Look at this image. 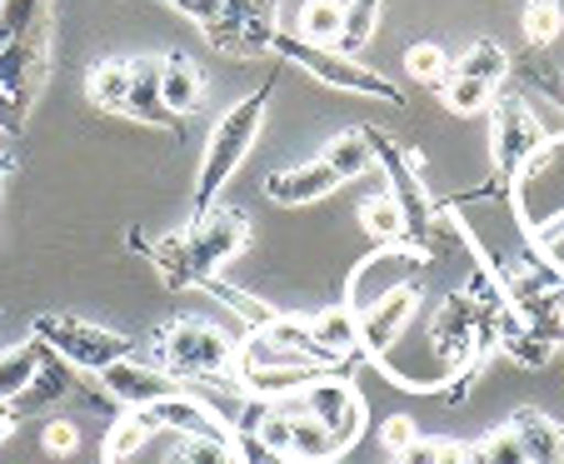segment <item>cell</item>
I'll return each mask as SVG.
<instances>
[{"mask_svg":"<svg viewBox=\"0 0 564 464\" xmlns=\"http://www.w3.org/2000/svg\"><path fill=\"white\" fill-rule=\"evenodd\" d=\"M246 245H250V220H246V211H235V205H215L200 220H191V230L165 235V240H155V245H150L145 235H130V250L150 255V265H155V274L165 280V290H200L205 280H215Z\"/></svg>","mask_w":564,"mask_h":464,"instance_id":"obj_1","label":"cell"},{"mask_svg":"<svg viewBox=\"0 0 564 464\" xmlns=\"http://www.w3.org/2000/svg\"><path fill=\"white\" fill-rule=\"evenodd\" d=\"M270 96H275V75H265V80H260L246 100H235V106L225 110L220 120H215L210 140H205L200 185H195L191 220H200L205 211H215V201H220V191H225V180H230L235 170L246 165L250 145H256L260 126H265V106H270Z\"/></svg>","mask_w":564,"mask_h":464,"instance_id":"obj_2","label":"cell"},{"mask_svg":"<svg viewBox=\"0 0 564 464\" xmlns=\"http://www.w3.org/2000/svg\"><path fill=\"white\" fill-rule=\"evenodd\" d=\"M155 359L165 375L175 380H195V385H215L220 395L230 390H246L240 375H235V339L225 330L205 325V320H171V325H160L155 335Z\"/></svg>","mask_w":564,"mask_h":464,"instance_id":"obj_3","label":"cell"},{"mask_svg":"<svg viewBox=\"0 0 564 464\" xmlns=\"http://www.w3.org/2000/svg\"><path fill=\"white\" fill-rule=\"evenodd\" d=\"M365 130H370V145H375V165L384 170V185H390L394 205L405 215V245H415V250L430 255L440 240V225H445V205L425 191V180H420V155L410 145H400L394 136H384V130H375V126H365Z\"/></svg>","mask_w":564,"mask_h":464,"instance_id":"obj_4","label":"cell"},{"mask_svg":"<svg viewBox=\"0 0 564 464\" xmlns=\"http://www.w3.org/2000/svg\"><path fill=\"white\" fill-rule=\"evenodd\" d=\"M270 51H275L285 65H300L305 75L335 85V90H350V96H365V100H384V106H400V100H405V90H400L390 75L375 71V65H365L360 55L325 51V45H310V41H300V35H290V31H275Z\"/></svg>","mask_w":564,"mask_h":464,"instance_id":"obj_5","label":"cell"},{"mask_svg":"<svg viewBox=\"0 0 564 464\" xmlns=\"http://www.w3.org/2000/svg\"><path fill=\"white\" fill-rule=\"evenodd\" d=\"M31 335L41 339L45 349H55L65 365H75L80 375H100V369L135 355V345H130L120 330L90 325V320H80V315H35Z\"/></svg>","mask_w":564,"mask_h":464,"instance_id":"obj_6","label":"cell"},{"mask_svg":"<svg viewBox=\"0 0 564 464\" xmlns=\"http://www.w3.org/2000/svg\"><path fill=\"white\" fill-rule=\"evenodd\" d=\"M544 126L534 120V110L524 106V96H495L490 106V160H495V191L510 195V185L520 180V170L534 160V150L544 145Z\"/></svg>","mask_w":564,"mask_h":464,"instance_id":"obj_7","label":"cell"},{"mask_svg":"<svg viewBox=\"0 0 564 464\" xmlns=\"http://www.w3.org/2000/svg\"><path fill=\"white\" fill-rule=\"evenodd\" d=\"M425 260H430V255L415 250V245H380L370 260L355 265L350 285H345V305H350L355 315H365V310H375L384 295H394V290L420 285Z\"/></svg>","mask_w":564,"mask_h":464,"instance_id":"obj_8","label":"cell"},{"mask_svg":"<svg viewBox=\"0 0 564 464\" xmlns=\"http://www.w3.org/2000/svg\"><path fill=\"white\" fill-rule=\"evenodd\" d=\"M300 404H305V414H315V420L335 434L340 450H350L365 434V395L355 390L345 375H319V380H310L305 390H300Z\"/></svg>","mask_w":564,"mask_h":464,"instance_id":"obj_9","label":"cell"},{"mask_svg":"<svg viewBox=\"0 0 564 464\" xmlns=\"http://www.w3.org/2000/svg\"><path fill=\"white\" fill-rule=\"evenodd\" d=\"M554 185H564V136L544 140V145L534 150L530 165L520 170V180L510 185V201H514V211H520V220L530 225V230H540V225L550 220Z\"/></svg>","mask_w":564,"mask_h":464,"instance_id":"obj_10","label":"cell"},{"mask_svg":"<svg viewBox=\"0 0 564 464\" xmlns=\"http://www.w3.org/2000/svg\"><path fill=\"white\" fill-rule=\"evenodd\" d=\"M100 390L116 404H126V410H150V404L171 400V395H185V385L175 380V375H165V369L140 365V359L130 355V359H120V365L100 369Z\"/></svg>","mask_w":564,"mask_h":464,"instance_id":"obj_11","label":"cell"},{"mask_svg":"<svg viewBox=\"0 0 564 464\" xmlns=\"http://www.w3.org/2000/svg\"><path fill=\"white\" fill-rule=\"evenodd\" d=\"M415 305H420V285H405V290H394V295H384L375 310H365L360 315V355L375 359V365H384L390 349L400 345V335H405V325L415 320Z\"/></svg>","mask_w":564,"mask_h":464,"instance_id":"obj_12","label":"cell"},{"mask_svg":"<svg viewBox=\"0 0 564 464\" xmlns=\"http://www.w3.org/2000/svg\"><path fill=\"white\" fill-rule=\"evenodd\" d=\"M150 420H155V430H165V434H195V440H225V444L240 440V434L230 430V420H225L205 395H191V390L150 404Z\"/></svg>","mask_w":564,"mask_h":464,"instance_id":"obj_13","label":"cell"},{"mask_svg":"<svg viewBox=\"0 0 564 464\" xmlns=\"http://www.w3.org/2000/svg\"><path fill=\"white\" fill-rule=\"evenodd\" d=\"M345 180L335 175L325 160H305V165H285V170H270L265 175V195L275 205H315L325 195H335Z\"/></svg>","mask_w":564,"mask_h":464,"instance_id":"obj_14","label":"cell"},{"mask_svg":"<svg viewBox=\"0 0 564 464\" xmlns=\"http://www.w3.org/2000/svg\"><path fill=\"white\" fill-rule=\"evenodd\" d=\"M126 116L155 130H181V116L160 96V61H130V100Z\"/></svg>","mask_w":564,"mask_h":464,"instance_id":"obj_15","label":"cell"},{"mask_svg":"<svg viewBox=\"0 0 564 464\" xmlns=\"http://www.w3.org/2000/svg\"><path fill=\"white\" fill-rule=\"evenodd\" d=\"M285 414H290V450H285L290 464H335L345 454L340 444H335V434L325 430L315 414H305L300 395H290L285 400Z\"/></svg>","mask_w":564,"mask_h":464,"instance_id":"obj_16","label":"cell"},{"mask_svg":"<svg viewBox=\"0 0 564 464\" xmlns=\"http://www.w3.org/2000/svg\"><path fill=\"white\" fill-rule=\"evenodd\" d=\"M310 325V335L319 339V345L330 349L340 365H360V315H355L350 305H325L319 315H310L305 320Z\"/></svg>","mask_w":564,"mask_h":464,"instance_id":"obj_17","label":"cell"},{"mask_svg":"<svg viewBox=\"0 0 564 464\" xmlns=\"http://www.w3.org/2000/svg\"><path fill=\"white\" fill-rule=\"evenodd\" d=\"M510 430L530 464H564V424H554L544 410H514Z\"/></svg>","mask_w":564,"mask_h":464,"instance_id":"obj_18","label":"cell"},{"mask_svg":"<svg viewBox=\"0 0 564 464\" xmlns=\"http://www.w3.org/2000/svg\"><path fill=\"white\" fill-rule=\"evenodd\" d=\"M181 15H191L195 25H220V21H270L275 25L280 0H165Z\"/></svg>","mask_w":564,"mask_h":464,"instance_id":"obj_19","label":"cell"},{"mask_svg":"<svg viewBox=\"0 0 564 464\" xmlns=\"http://www.w3.org/2000/svg\"><path fill=\"white\" fill-rule=\"evenodd\" d=\"M70 390H75V365H65L55 349H45L41 369H35V385L11 404V410H15V414H35V410H45V404L70 400Z\"/></svg>","mask_w":564,"mask_h":464,"instance_id":"obj_20","label":"cell"},{"mask_svg":"<svg viewBox=\"0 0 564 464\" xmlns=\"http://www.w3.org/2000/svg\"><path fill=\"white\" fill-rule=\"evenodd\" d=\"M160 96L175 116H195L205 100V75L191 65V55H165L160 61Z\"/></svg>","mask_w":564,"mask_h":464,"instance_id":"obj_21","label":"cell"},{"mask_svg":"<svg viewBox=\"0 0 564 464\" xmlns=\"http://www.w3.org/2000/svg\"><path fill=\"white\" fill-rule=\"evenodd\" d=\"M41 359H45V345L35 335L21 339V345H6V349H0V404H15L25 390H31Z\"/></svg>","mask_w":564,"mask_h":464,"instance_id":"obj_22","label":"cell"},{"mask_svg":"<svg viewBox=\"0 0 564 464\" xmlns=\"http://www.w3.org/2000/svg\"><path fill=\"white\" fill-rule=\"evenodd\" d=\"M325 165L335 170L340 180H355V175H370L375 170V145H370V130L365 126H350V130H340V136H330L325 140Z\"/></svg>","mask_w":564,"mask_h":464,"instance_id":"obj_23","label":"cell"},{"mask_svg":"<svg viewBox=\"0 0 564 464\" xmlns=\"http://www.w3.org/2000/svg\"><path fill=\"white\" fill-rule=\"evenodd\" d=\"M340 31H345V0H305L295 15V31L300 41L310 45H325V51H335L340 45Z\"/></svg>","mask_w":564,"mask_h":464,"instance_id":"obj_24","label":"cell"},{"mask_svg":"<svg viewBox=\"0 0 564 464\" xmlns=\"http://www.w3.org/2000/svg\"><path fill=\"white\" fill-rule=\"evenodd\" d=\"M155 434L160 430H155V420H150V410H126L116 424H110V434H106V464L135 460V454L145 450Z\"/></svg>","mask_w":564,"mask_h":464,"instance_id":"obj_25","label":"cell"},{"mask_svg":"<svg viewBox=\"0 0 564 464\" xmlns=\"http://www.w3.org/2000/svg\"><path fill=\"white\" fill-rule=\"evenodd\" d=\"M449 75H459V80H479V85H495L500 90V80L510 75V55H505V45L495 41H475L459 61H449Z\"/></svg>","mask_w":564,"mask_h":464,"instance_id":"obj_26","label":"cell"},{"mask_svg":"<svg viewBox=\"0 0 564 464\" xmlns=\"http://www.w3.org/2000/svg\"><path fill=\"white\" fill-rule=\"evenodd\" d=\"M86 96L90 106L110 110V116H126V100H130V61H106L90 71L86 80Z\"/></svg>","mask_w":564,"mask_h":464,"instance_id":"obj_27","label":"cell"},{"mask_svg":"<svg viewBox=\"0 0 564 464\" xmlns=\"http://www.w3.org/2000/svg\"><path fill=\"white\" fill-rule=\"evenodd\" d=\"M360 225L375 245H405V215H400V205H394L390 191L370 195V201L360 205Z\"/></svg>","mask_w":564,"mask_h":464,"instance_id":"obj_28","label":"cell"},{"mask_svg":"<svg viewBox=\"0 0 564 464\" xmlns=\"http://www.w3.org/2000/svg\"><path fill=\"white\" fill-rule=\"evenodd\" d=\"M500 349L514 359V365H524V369H544V365L554 359V345L540 335V330L524 325V320H514V325L505 330V335H500Z\"/></svg>","mask_w":564,"mask_h":464,"instance_id":"obj_29","label":"cell"},{"mask_svg":"<svg viewBox=\"0 0 564 464\" xmlns=\"http://www.w3.org/2000/svg\"><path fill=\"white\" fill-rule=\"evenodd\" d=\"M380 6L384 0H345V31H340V45H335V51L360 55L365 41L375 35V25H380Z\"/></svg>","mask_w":564,"mask_h":464,"instance_id":"obj_30","label":"cell"},{"mask_svg":"<svg viewBox=\"0 0 564 464\" xmlns=\"http://www.w3.org/2000/svg\"><path fill=\"white\" fill-rule=\"evenodd\" d=\"M165 464H235V444H225V440H195V434H175Z\"/></svg>","mask_w":564,"mask_h":464,"instance_id":"obj_31","label":"cell"},{"mask_svg":"<svg viewBox=\"0 0 564 464\" xmlns=\"http://www.w3.org/2000/svg\"><path fill=\"white\" fill-rule=\"evenodd\" d=\"M405 71L415 75L420 85H435V90H445V80H449V55H445V45H435V41L410 45V51H405Z\"/></svg>","mask_w":564,"mask_h":464,"instance_id":"obj_32","label":"cell"},{"mask_svg":"<svg viewBox=\"0 0 564 464\" xmlns=\"http://www.w3.org/2000/svg\"><path fill=\"white\" fill-rule=\"evenodd\" d=\"M560 31H564L560 0H524V41H530V45H550Z\"/></svg>","mask_w":564,"mask_h":464,"instance_id":"obj_33","label":"cell"},{"mask_svg":"<svg viewBox=\"0 0 564 464\" xmlns=\"http://www.w3.org/2000/svg\"><path fill=\"white\" fill-rule=\"evenodd\" d=\"M445 106L455 110V116H479V110L495 106V85H479V80H459V75H449V80H445Z\"/></svg>","mask_w":564,"mask_h":464,"instance_id":"obj_34","label":"cell"},{"mask_svg":"<svg viewBox=\"0 0 564 464\" xmlns=\"http://www.w3.org/2000/svg\"><path fill=\"white\" fill-rule=\"evenodd\" d=\"M479 450H485V464H530V454L520 450V440H514L510 424H500V430L485 434V440H479Z\"/></svg>","mask_w":564,"mask_h":464,"instance_id":"obj_35","label":"cell"},{"mask_svg":"<svg viewBox=\"0 0 564 464\" xmlns=\"http://www.w3.org/2000/svg\"><path fill=\"white\" fill-rule=\"evenodd\" d=\"M530 245L554 265V270H564V215H554V220H544L540 230H530Z\"/></svg>","mask_w":564,"mask_h":464,"instance_id":"obj_36","label":"cell"},{"mask_svg":"<svg viewBox=\"0 0 564 464\" xmlns=\"http://www.w3.org/2000/svg\"><path fill=\"white\" fill-rule=\"evenodd\" d=\"M380 440H384V450H390V460H400L410 444H420V430L410 414H390V420L380 424Z\"/></svg>","mask_w":564,"mask_h":464,"instance_id":"obj_37","label":"cell"},{"mask_svg":"<svg viewBox=\"0 0 564 464\" xmlns=\"http://www.w3.org/2000/svg\"><path fill=\"white\" fill-rule=\"evenodd\" d=\"M41 444H45V454H75L80 450V424L75 420H45V430H41Z\"/></svg>","mask_w":564,"mask_h":464,"instance_id":"obj_38","label":"cell"},{"mask_svg":"<svg viewBox=\"0 0 564 464\" xmlns=\"http://www.w3.org/2000/svg\"><path fill=\"white\" fill-rule=\"evenodd\" d=\"M479 369H485L479 359H475V365L449 369V375H445V390H440V395H445V404H465L469 400V390H475V380H479Z\"/></svg>","mask_w":564,"mask_h":464,"instance_id":"obj_39","label":"cell"},{"mask_svg":"<svg viewBox=\"0 0 564 464\" xmlns=\"http://www.w3.org/2000/svg\"><path fill=\"white\" fill-rule=\"evenodd\" d=\"M21 130H25V106L11 96V90H6V85H0V136L15 140Z\"/></svg>","mask_w":564,"mask_h":464,"instance_id":"obj_40","label":"cell"},{"mask_svg":"<svg viewBox=\"0 0 564 464\" xmlns=\"http://www.w3.org/2000/svg\"><path fill=\"white\" fill-rule=\"evenodd\" d=\"M11 434H15V410L11 404H0V444L11 440Z\"/></svg>","mask_w":564,"mask_h":464,"instance_id":"obj_41","label":"cell"},{"mask_svg":"<svg viewBox=\"0 0 564 464\" xmlns=\"http://www.w3.org/2000/svg\"><path fill=\"white\" fill-rule=\"evenodd\" d=\"M0 6H6V0H0Z\"/></svg>","mask_w":564,"mask_h":464,"instance_id":"obj_42","label":"cell"}]
</instances>
